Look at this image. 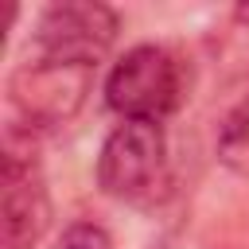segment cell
<instances>
[{"label":"cell","instance_id":"2","mask_svg":"<svg viewBox=\"0 0 249 249\" xmlns=\"http://www.w3.org/2000/svg\"><path fill=\"white\" fill-rule=\"evenodd\" d=\"M97 66L93 62H70V58H47L31 54L8 74V101L19 124L31 132L58 128L82 113V105L93 93Z\"/></svg>","mask_w":249,"mask_h":249},{"label":"cell","instance_id":"5","mask_svg":"<svg viewBox=\"0 0 249 249\" xmlns=\"http://www.w3.org/2000/svg\"><path fill=\"white\" fill-rule=\"evenodd\" d=\"M121 16L101 0H58L47 4L31 31V54L70 58V62H101L117 43Z\"/></svg>","mask_w":249,"mask_h":249},{"label":"cell","instance_id":"1","mask_svg":"<svg viewBox=\"0 0 249 249\" xmlns=\"http://www.w3.org/2000/svg\"><path fill=\"white\" fill-rule=\"evenodd\" d=\"M51 226V198L39 163L35 132L19 121L4 128L0 144V237L4 249H35Z\"/></svg>","mask_w":249,"mask_h":249},{"label":"cell","instance_id":"4","mask_svg":"<svg viewBox=\"0 0 249 249\" xmlns=\"http://www.w3.org/2000/svg\"><path fill=\"white\" fill-rule=\"evenodd\" d=\"M167 183V140L163 124L152 121H121L101 140L97 152V187L117 198L144 206Z\"/></svg>","mask_w":249,"mask_h":249},{"label":"cell","instance_id":"3","mask_svg":"<svg viewBox=\"0 0 249 249\" xmlns=\"http://www.w3.org/2000/svg\"><path fill=\"white\" fill-rule=\"evenodd\" d=\"M105 105L121 121H152L160 124L183 101V74L167 47L140 43L128 47L105 74Z\"/></svg>","mask_w":249,"mask_h":249},{"label":"cell","instance_id":"6","mask_svg":"<svg viewBox=\"0 0 249 249\" xmlns=\"http://www.w3.org/2000/svg\"><path fill=\"white\" fill-rule=\"evenodd\" d=\"M214 156L226 171L249 179V93L226 109L218 136H214Z\"/></svg>","mask_w":249,"mask_h":249},{"label":"cell","instance_id":"7","mask_svg":"<svg viewBox=\"0 0 249 249\" xmlns=\"http://www.w3.org/2000/svg\"><path fill=\"white\" fill-rule=\"evenodd\" d=\"M62 249H117L101 222H70L62 230Z\"/></svg>","mask_w":249,"mask_h":249}]
</instances>
